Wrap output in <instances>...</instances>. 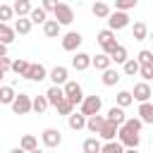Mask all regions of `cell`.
I'll use <instances>...</instances> for the list:
<instances>
[{
  "mask_svg": "<svg viewBox=\"0 0 153 153\" xmlns=\"http://www.w3.org/2000/svg\"><path fill=\"white\" fill-rule=\"evenodd\" d=\"M81 33L79 31H69V33H65L62 36V50H67V53H74L79 45H81Z\"/></svg>",
  "mask_w": 153,
  "mask_h": 153,
  "instance_id": "cell-11",
  "label": "cell"
},
{
  "mask_svg": "<svg viewBox=\"0 0 153 153\" xmlns=\"http://www.w3.org/2000/svg\"><path fill=\"white\" fill-rule=\"evenodd\" d=\"M72 67H74L76 72H86V69L91 67V55H88V53H76V55L72 57Z\"/></svg>",
  "mask_w": 153,
  "mask_h": 153,
  "instance_id": "cell-13",
  "label": "cell"
},
{
  "mask_svg": "<svg viewBox=\"0 0 153 153\" xmlns=\"http://www.w3.org/2000/svg\"><path fill=\"white\" fill-rule=\"evenodd\" d=\"M117 141L124 146V148H139V134L136 131H131V129H127L124 124L120 127V131H117Z\"/></svg>",
  "mask_w": 153,
  "mask_h": 153,
  "instance_id": "cell-4",
  "label": "cell"
},
{
  "mask_svg": "<svg viewBox=\"0 0 153 153\" xmlns=\"http://www.w3.org/2000/svg\"><path fill=\"white\" fill-rule=\"evenodd\" d=\"M91 65L96 67V69H100V72H105L110 65H112V60H110V55H105V53H98L96 57H91Z\"/></svg>",
  "mask_w": 153,
  "mask_h": 153,
  "instance_id": "cell-21",
  "label": "cell"
},
{
  "mask_svg": "<svg viewBox=\"0 0 153 153\" xmlns=\"http://www.w3.org/2000/svg\"><path fill=\"white\" fill-rule=\"evenodd\" d=\"M139 76H141L143 81H153V65H141Z\"/></svg>",
  "mask_w": 153,
  "mask_h": 153,
  "instance_id": "cell-43",
  "label": "cell"
},
{
  "mask_svg": "<svg viewBox=\"0 0 153 153\" xmlns=\"http://www.w3.org/2000/svg\"><path fill=\"white\" fill-rule=\"evenodd\" d=\"M136 5H139V0H115V10H120V12L134 10Z\"/></svg>",
  "mask_w": 153,
  "mask_h": 153,
  "instance_id": "cell-39",
  "label": "cell"
},
{
  "mask_svg": "<svg viewBox=\"0 0 153 153\" xmlns=\"http://www.w3.org/2000/svg\"><path fill=\"white\" fill-rule=\"evenodd\" d=\"M14 36H17V33H14V29H12L10 24H2V22H0V43L10 45V43L14 41Z\"/></svg>",
  "mask_w": 153,
  "mask_h": 153,
  "instance_id": "cell-27",
  "label": "cell"
},
{
  "mask_svg": "<svg viewBox=\"0 0 153 153\" xmlns=\"http://www.w3.org/2000/svg\"><path fill=\"white\" fill-rule=\"evenodd\" d=\"M151 53H153V50H151Z\"/></svg>",
  "mask_w": 153,
  "mask_h": 153,
  "instance_id": "cell-54",
  "label": "cell"
},
{
  "mask_svg": "<svg viewBox=\"0 0 153 153\" xmlns=\"http://www.w3.org/2000/svg\"><path fill=\"white\" fill-rule=\"evenodd\" d=\"M12 10H14L17 17H29V12H31L33 7H31V0H14Z\"/></svg>",
  "mask_w": 153,
  "mask_h": 153,
  "instance_id": "cell-23",
  "label": "cell"
},
{
  "mask_svg": "<svg viewBox=\"0 0 153 153\" xmlns=\"http://www.w3.org/2000/svg\"><path fill=\"white\" fill-rule=\"evenodd\" d=\"M24 79H29V81H43V79H48V69L41 62H31L29 69H26V74H24Z\"/></svg>",
  "mask_w": 153,
  "mask_h": 153,
  "instance_id": "cell-10",
  "label": "cell"
},
{
  "mask_svg": "<svg viewBox=\"0 0 153 153\" xmlns=\"http://www.w3.org/2000/svg\"><path fill=\"white\" fill-rule=\"evenodd\" d=\"M45 98H48V105L57 108V103L65 100V91H62V86H50V88L45 91Z\"/></svg>",
  "mask_w": 153,
  "mask_h": 153,
  "instance_id": "cell-15",
  "label": "cell"
},
{
  "mask_svg": "<svg viewBox=\"0 0 153 153\" xmlns=\"http://www.w3.org/2000/svg\"><path fill=\"white\" fill-rule=\"evenodd\" d=\"M136 62H139V65H153V53H151V50H141V53L136 55Z\"/></svg>",
  "mask_w": 153,
  "mask_h": 153,
  "instance_id": "cell-42",
  "label": "cell"
},
{
  "mask_svg": "<svg viewBox=\"0 0 153 153\" xmlns=\"http://www.w3.org/2000/svg\"><path fill=\"white\" fill-rule=\"evenodd\" d=\"M91 12H93V17H98V19H108L112 10L108 7V2H93V7H91Z\"/></svg>",
  "mask_w": 153,
  "mask_h": 153,
  "instance_id": "cell-28",
  "label": "cell"
},
{
  "mask_svg": "<svg viewBox=\"0 0 153 153\" xmlns=\"http://www.w3.org/2000/svg\"><path fill=\"white\" fill-rule=\"evenodd\" d=\"M103 124H105V117H103V115H91V117H86V129H88L91 134H98V131L103 129Z\"/></svg>",
  "mask_w": 153,
  "mask_h": 153,
  "instance_id": "cell-16",
  "label": "cell"
},
{
  "mask_svg": "<svg viewBox=\"0 0 153 153\" xmlns=\"http://www.w3.org/2000/svg\"><path fill=\"white\" fill-rule=\"evenodd\" d=\"M12 112L14 115H29L31 112V96L29 93H19L14 100H12Z\"/></svg>",
  "mask_w": 153,
  "mask_h": 153,
  "instance_id": "cell-7",
  "label": "cell"
},
{
  "mask_svg": "<svg viewBox=\"0 0 153 153\" xmlns=\"http://www.w3.org/2000/svg\"><path fill=\"white\" fill-rule=\"evenodd\" d=\"M55 110H57V115H67V117H69V115L74 112V105L65 98V100H60V103H57V108H55Z\"/></svg>",
  "mask_w": 153,
  "mask_h": 153,
  "instance_id": "cell-38",
  "label": "cell"
},
{
  "mask_svg": "<svg viewBox=\"0 0 153 153\" xmlns=\"http://www.w3.org/2000/svg\"><path fill=\"white\" fill-rule=\"evenodd\" d=\"M115 103H117V108H129V105L134 103L131 91H120V93L115 96Z\"/></svg>",
  "mask_w": 153,
  "mask_h": 153,
  "instance_id": "cell-31",
  "label": "cell"
},
{
  "mask_svg": "<svg viewBox=\"0 0 153 153\" xmlns=\"http://www.w3.org/2000/svg\"><path fill=\"white\" fill-rule=\"evenodd\" d=\"M151 91H153V86H151Z\"/></svg>",
  "mask_w": 153,
  "mask_h": 153,
  "instance_id": "cell-53",
  "label": "cell"
},
{
  "mask_svg": "<svg viewBox=\"0 0 153 153\" xmlns=\"http://www.w3.org/2000/svg\"><path fill=\"white\" fill-rule=\"evenodd\" d=\"M31 26H33V24H31V19H29V17H19V19H14V26H12V29H14V33L26 36V33L31 31Z\"/></svg>",
  "mask_w": 153,
  "mask_h": 153,
  "instance_id": "cell-19",
  "label": "cell"
},
{
  "mask_svg": "<svg viewBox=\"0 0 153 153\" xmlns=\"http://www.w3.org/2000/svg\"><path fill=\"white\" fill-rule=\"evenodd\" d=\"M29 19H31V24H45L48 22V12L43 10V7H33L31 12H29Z\"/></svg>",
  "mask_w": 153,
  "mask_h": 153,
  "instance_id": "cell-24",
  "label": "cell"
},
{
  "mask_svg": "<svg viewBox=\"0 0 153 153\" xmlns=\"http://www.w3.org/2000/svg\"><path fill=\"white\" fill-rule=\"evenodd\" d=\"M127 26H129V14L127 12H120V10L110 12V17H108V29L110 31H120V29H127Z\"/></svg>",
  "mask_w": 153,
  "mask_h": 153,
  "instance_id": "cell-6",
  "label": "cell"
},
{
  "mask_svg": "<svg viewBox=\"0 0 153 153\" xmlns=\"http://www.w3.org/2000/svg\"><path fill=\"white\" fill-rule=\"evenodd\" d=\"M12 17H14V10H12V5H0V22H2V24H7Z\"/></svg>",
  "mask_w": 153,
  "mask_h": 153,
  "instance_id": "cell-40",
  "label": "cell"
},
{
  "mask_svg": "<svg viewBox=\"0 0 153 153\" xmlns=\"http://www.w3.org/2000/svg\"><path fill=\"white\" fill-rule=\"evenodd\" d=\"M10 153H26V151H22V148H19V146H17V148H12V151H10Z\"/></svg>",
  "mask_w": 153,
  "mask_h": 153,
  "instance_id": "cell-47",
  "label": "cell"
},
{
  "mask_svg": "<svg viewBox=\"0 0 153 153\" xmlns=\"http://www.w3.org/2000/svg\"><path fill=\"white\" fill-rule=\"evenodd\" d=\"M81 148H84V153H100L103 143H100L96 136H91V139H86V141L81 143Z\"/></svg>",
  "mask_w": 153,
  "mask_h": 153,
  "instance_id": "cell-33",
  "label": "cell"
},
{
  "mask_svg": "<svg viewBox=\"0 0 153 153\" xmlns=\"http://www.w3.org/2000/svg\"><path fill=\"white\" fill-rule=\"evenodd\" d=\"M148 36H151V38H153V31H148Z\"/></svg>",
  "mask_w": 153,
  "mask_h": 153,
  "instance_id": "cell-51",
  "label": "cell"
},
{
  "mask_svg": "<svg viewBox=\"0 0 153 153\" xmlns=\"http://www.w3.org/2000/svg\"><path fill=\"white\" fill-rule=\"evenodd\" d=\"M62 91H65V98H67L72 105H81V100H84V91H81V86H79L76 81H67V84L62 86Z\"/></svg>",
  "mask_w": 153,
  "mask_h": 153,
  "instance_id": "cell-3",
  "label": "cell"
},
{
  "mask_svg": "<svg viewBox=\"0 0 153 153\" xmlns=\"http://www.w3.org/2000/svg\"><path fill=\"white\" fill-rule=\"evenodd\" d=\"M60 31H62V26H60L55 19H48V22L43 24V33H45L48 38H57V36H60Z\"/></svg>",
  "mask_w": 153,
  "mask_h": 153,
  "instance_id": "cell-25",
  "label": "cell"
},
{
  "mask_svg": "<svg viewBox=\"0 0 153 153\" xmlns=\"http://www.w3.org/2000/svg\"><path fill=\"white\" fill-rule=\"evenodd\" d=\"M0 57H7V45L0 43Z\"/></svg>",
  "mask_w": 153,
  "mask_h": 153,
  "instance_id": "cell-46",
  "label": "cell"
},
{
  "mask_svg": "<svg viewBox=\"0 0 153 153\" xmlns=\"http://www.w3.org/2000/svg\"><path fill=\"white\" fill-rule=\"evenodd\" d=\"M55 22L60 24V26H67V24H72L74 22V10L67 5V2H60L57 7H55Z\"/></svg>",
  "mask_w": 153,
  "mask_h": 153,
  "instance_id": "cell-5",
  "label": "cell"
},
{
  "mask_svg": "<svg viewBox=\"0 0 153 153\" xmlns=\"http://www.w3.org/2000/svg\"><path fill=\"white\" fill-rule=\"evenodd\" d=\"M48 76H50L53 86H65V84L69 81V69H67L65 65H57V67H53V69L48 72Z\"/></svg>",
  "mask_w": 153,
  "mask_h": 153,
  "instance_id": "cell-9",
  "label": "cell"
},
{
  "mask_svg": "<svg viewBox=\"0 0 153 153\" xmlns=\"http://www.w3.org/2000/svg\"><path fill=\"white\" fill-rule=\"evenodd\" d=\"M57 5H60L57 0H43V5H41V7H43L45 12H55V7H57Z\"/></svg>",
  "mask_w": 153,
  "mask_h": 153,
  "instance_id": "cell-44",
  "label": "cell"
},
{
  "mask_svg": "<svg viewBox=\"0 0 153 153\" xmlns=\"http://www.w3.org/2000/svg\"><path fill=\"white\" fill-rule=\"evenodd\" d=\"M0 69H2V72L12 69V60H10V57H0Z\"/></svg>",
  "mask_w": 153,
  "mask_h": 153,
  "instance_id": "cell-45",
  "label": "cell"
},
{
  "mask_svg": "<svg viewBox=\"0 0 153 153\" xmlns=\"http://www.w3.org/2000/svg\"><path fill=\"white\" fill-rule=\"evenodd\" d=\"M2 76H5V72H2V69H0V81H2Z\"/></svg>",
  "mask_w": 153,
  "mask_h": 153,
  "instance_id": "cell-50",
  "label": "cell"
},
{
  "mask_svg": "<svg viewBox=\"0 0 153 153\" xmlns=\"http://www.w3.org/2000/svg\"><path fill=\"white\" fill-rule=\"evenodd\" d=\"M31 110L38 112V115H43V112L48 110V98H45V96H36V98H31Z\"/></svg>",
  "mask_w": 153,
  "mask_h": 153,
  "instance_id": "cell-32",
  "label": "cell"
},
{
  "mask_svg": "<svg viewBox=\"0 0 153 153\" xmlns=\"http://www.w3.org/2000/svg\"><path fill=\"white\" fill-rule=\"evenodd\" d=\"M29 153H43V151H41V148H36V151H29Z\"/></svg>",
  "mask_w": 153,
  "mask_h": 153,
  "instance_id": "cell-49",
  "label": "cell"
},
{
  "mask_svg": "<svg viewBox=\"0 0 153 153\" xmlns=\"http://www.w3.org/2000/svg\"><path fill=\"white\" fill-rule=\"evenodd\" d=\"M117 131H120V127L105 120V124H103V129L98 131V136H100V139H105V141H115V136H117Z\"/></svg>",
  "mask_w": 153,
  "mask_h": 153,
  "instance_id": "cell-17",
  "label": "cell"
},
{
  "mask_svg": "<svg viewBox=\"0 0 153 153\" xmlns=\"http://www.w3.org/2000/svg\"><path fill=\"white\" fill-rule=\"evenodd\" d=\"M29 65H31V62H26V60H22V57H19V60H14V62H12V72H14V74H19V76H24V74H26V69H29Z\"/></svg>",
  "mask_w": 153,
  "mask_h": 153,
  "instance_id": "cell-37",
  "label": "cell"
},
{
  "mask_svg": "<svg viewBox=\"0 0 153 153\" xmlns=\"http://www.w3.org/2000/svg\"><path fill=\"white\" fill-rule=\"evenodd\" d=\"M117 81H120V72L112 69V67H108V69L103 72V84H105V86H115Z\"/></svg>",
  "mask_w": 153,
  "mask_h": 153,
  "instance_id": "cell-34",
  "label": "cell"
},
{
  "mask_svg": "<svg viewBox=\"0 0 153 153\" xmlns=\"http://www.w3.org/2000/svg\"><path fill=\"white\" fill-rule=\"evenodd\" d=\"M96 2H105V0H96Z\"/></svg>",
  "mask_w": 153,
  "mask_h": 153,
  "instance_id": "cell-52",
  "label": "cell"
},
{
  "mask_svg": "<svg viewBox=\"0 0 153 153\" xmlns=\"http://www.w3.org/2000/svg\"><path fill=\"white\" fill-rule=\"evenodd\" d=\"M41 141H43V146H45V148H57V146L62 143V134H60V129L48 127V129H43Z\"/></svg>",
  "mask_w": 153,
  "mask_h": 153,
  "instance_id": "cell-8",
  "label": "cell"
},
{
  "mask_svg": "<svg viewBox=\"0 0 153 153\" xmlns=\"http://www.w3.org/2000/svg\"><path fill=\"white\" fill-rule=\"evenodd\" d=\"M131 96H134V100H139V103H148V98L153 96L151 84H148V81H139V84H134Z\"/></svg>",
  "mask_w": 153,
  "mask_h": 153,
  "instance_id": "cell-12",
  "label": "cell"
},
{
  "mask_svg": "<svg viewBox=\"0 0 153 153\" xmlns=\"http://www.w3.org/2000/svg\"><path fill=\"white\" fill-rule=\"evenodd\" d=\"M131 38H134V41H146V38H148V26H146V22H134V26H131Z\"/></svg>",
  "mask_w": 153,
  "mask_h": 153,
  "instance_id": "cell-20",
  "label": "cell"
},
{
  "mask_svg": "<svg viewBox=\"0 0 153 153\" xmlns=\"http://www.w3.org/2000/svg\"><path fill=\"white\" fill-rule=\"evenodd\" d=\"M67 124H69V129L79 131V129H84V127H86V117H84L81 112H72V115L67 117Z\"/></svg>",
  "mask_w": 153,
  "mask_h": 153,
  "instance_id": "cell-22",
  "label": "cell"
},
{
  "mask_svg": "<svg viewBox=\"0 0 153 153\" xmlns=\"http://www.w3.org/2000/svg\"><path fill=\"white\" fill-rule=\"evenodd\" d=\"M100 108H103V98H100V96H84L79 112H81L84 117H91V115H98Z\"/></svg>",
  "mask_w": 153,
  "mask_h": 153,
  "instance_id": "cell-1",
  "label": "cell"
},
{
  "mask_svg": "<svg viewBox=\"0 0 153 153\" xmlns=\"http://www.w3.org/2000/svg\"><path fill=\"white\" fill-rule=\"evenodd\" d=\"M110 60H112V62H117V65H124V62L129 60V55H127V48L117 43V48L110 53Z\"/></svg>",
  "mask_w": 153,
  "mask_h": 153,
  "instance_id": "cell-29",
  "label": "cell"
},
{
  "mask_svg": "<svg viewBox=\"0 0 153 153\" xmlns=\"http://www.w3.org/2000/svg\"><path fill=\"white\" fill-rule=\"evenodd\" d=\"M19 148L26 151V153H29V151H36V148H38V139H36L33 134H24L22 141H19Z\"/></svg>",
  "mask_w": 153,
  "mask_h": 153,
  "instance_id": "cell-26",
  "label": "cell"
},
{
  "mask_svg": "<svg viewBox=\"0 0 153 153\" xmlns=\"http://www.w3.org/2000/svg\"><path fill=\"white\" fill-rule=\"evenodd\" d=\"M124 153H139L136 148H124Z\"/></svg>",
  "mask_w": 153,
  "mask_h": 153,
  "instance_id": "cell-48",
  "label": "cell"
},
{
  "mask_svg": "<svg viewBox=\"0 0 153 153\" xmlns=\"http://www.w3.org/2000/svg\"><path fill=\"white\" fill-rule=\"evenodd\" d=\"M100 153H124V146L115 139V141H105L103 143V148H100Z\"/></svg>",
  "mask_w": 153,
  "mask_h": 153,
  "instance_id": "cell-36",
  "label": "cell"
},
{
  "mask_svg": "<svg viewBox=\"0 0 153 153\" xmlns=\"http://www.w3.org/2000/svg\"><path fill=\"white\" fill-rule=\"evenodd\" d=\"M139 120L143 124H153V103H139Z\"/></svg>",
  "mask_w": 153,
  "mask_h": 153,
  "instance_id": "cell-18",
  "label": "cell"
},
{
  "mask_svg": "<svg viewBox=\"0 0 153 153\" xmlns=\"http://www.w3.org/2000/svg\"><path fill=\"white\" fill-rule=\"evenodd\" d=\"M122 69H124V74L127 76H134V74H139V69H141V65L136 62V57H129L124 65H122Z\"/></svg>",
  "mask_w": 153,
  "mask_h": 153,
  "instance_id": "cell-35",
  "label": "cell"
},
{
  "mask_svg": "<svg viewBox=\"0 0 153 153\" xmlns=\"http://www.w3.org/2000/svg\"><path fill=\"white\" fill-rule=\"evenodd\" d=\"M14 98H17V93H14L12 86H0V103L2 105H12Z\"/></svg>",
  "mask_w": 153,
  "mask_h": 153,
  "instance_id": "cell-30",
  "label": "cell"
},
{
  "mask_svg": "<svg viewBox=\"0 0 153 153\" xmlns=\"http://www.w3.org/2000/svg\"><path fill=\"white\" fill-rule=\"evenodd\" d=\"M124 127H127V129H131V131H136V134H139V131H141V127H143V122H141V120H139V117H129V120H124Z\"/></svg>",
  "mask_w": 153,
  "mask_h": 153,
  "instance_id": "cell-41",
  "label": "cell"
},
{
  "mask_svg": "<svg viewBox=\"0 0 153 153\" xmlns=\"http://www.w3.org/2000/svg\"><path fill=\"white\" fill-rule=\"evenodd\" d=\"M98 45L103 48V53H105V55H110V53L117 48L115 31H110V29H103V31H98Z\"/></svg>",
  "mask_w": 153,
  "mask_h": 153,
  "instance_id": "cell-2",
  "label": "cell"
},
{
  "mask_svg": "<svg viewBox=\"0 0 153 153\" xmlns=\"http://www.w3.org/2000/svg\"><path fill=\"white\" fill-rule=\"evenodd\" d=\"M105 120H108V122H112V124H117V127H122V124H124V120H127V115H124V108H117V105H112V108L108 110Z\"/></svg>",
  "mask_w": 153,
  "mask_h": 153,
  "instance_id": "cell-14",
  "label": "cell"
}]
</instances>
